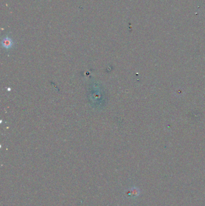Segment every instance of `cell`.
I'll return each instance as SVG.
<instances>
[{"mask_svg": "<svg viewBox=\"0 0 205 206\" xmlns=\"http://www.w3.org/2000/svg\"><path fill=\"white\" fill-rule=\"evenodd\" d=\"M1 44H2V46L5 48H10L11 47L13 46V40H11V39L10 38L7 36L3 39L2 42H1Z\"/></svg>", "mask_w": 205, "mask_h": 206, "instance_id": "cell-1", "label": "cell"}, {"mask_svg": "<svg viewBox=\"0 0 205 206\" xmlns=\"http://www.w3.org/2000/svg\"><path fill=\"white\" fill-rule=\"evenodd\" d=\"M137 191H138V189H133L131 190V191H130V193L131 195H132L133 196L136 195H137Z\"/></svg>", "mask_w": 205, "mask_h": 206, "instance_id": "cell-2", "label": "cell"}]
</instances>
